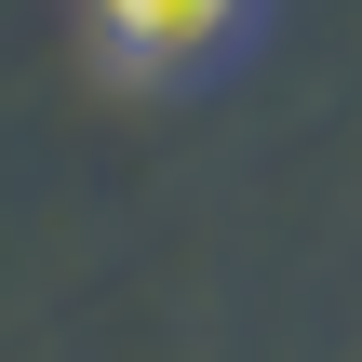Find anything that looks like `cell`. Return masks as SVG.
I'll list each match as a JSON object with an SVG mask.
<instances>
[{
    "mask_svg": "<svg viewBox=\"0 0 362 362\" xmlns=\"http://www.w3.org/2000/svg\"><path fill=\"white\" fill-rule=\"evenodd\" d=\"M81 40L107 81H202L255 40V0H81Z\"/></svg>",
    "mask_w": 362,
    "mask_h": 362,
    "instance_id": "1",
    "label": "cell"
}]
</instances>
